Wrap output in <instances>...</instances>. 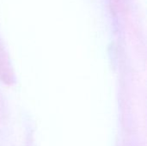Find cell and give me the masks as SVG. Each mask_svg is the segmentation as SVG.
I'll return each mask as SVG.
<instances>
[]
</instances>
